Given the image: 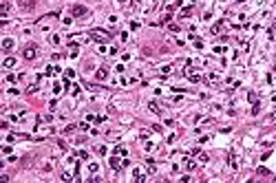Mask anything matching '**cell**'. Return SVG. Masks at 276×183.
<instances>
[{
  "label": "cell",
  "mask_w": 276,
  "mask_h": 183,
  "mask_svg": "<svg viewBox=\"0 0 276 183\" xmlns=\"http://www.w3.org/2000/svg\"><path fill=\"white\" fill-rule=\"evenodd\" d=\"M91 35H93V40H97V42H108L110 38H113V35H110L108 31H104V29H93Z\"/></svg>",
  "instance_id": "obj_1"
},
{
  "label": "cell",
  "mask_w": 276,
  "mask_h": 183,
  "mask_svg": "<svg viewBox=\"0 0 276 183\" xmlns=\"http://www.w3.org/2000/svg\"><path fill=\"white\" fill-rule=\"evenodd\" d=\"M22 58L24 60H35V58H38V47H35V44H29V47H27L24 51H22Z\"/></svg>",
  "instance_id": "obj_2"
},
{
  "label": "cell",
  "mask_w": 276,
  "mask_h": 183,
  "mask_svg": "<svg viewBox=\"0 0 276 183\" xmlns=\"http://www.w3.org/2000/svg\"><path fill=\"white\" fill-rule=\"evenodd\" d=\"M71 16L73 18H84V16H88V9L82 7V5H73L71 7Z\"/></svg>",
  "instance_id": "obj_3"
},
{
  "label": "cell",
  "mask_w": 276,
  "mask_h": 183,
  "mask_svg": "<svg viewBox=\"0 0 276 183\" xmlns=\"http://www.w3.org/2000/svg\"><path fill=\"white\" fill-rule=\"evenodd\" d=\"M108 163H110V168H113V170H122V166H128V159L119 161V154H115V157L108 159Z\"/></svg>",
  "instance_id": "obj_4"
},
{
  "label": "cell",
  "mask_w": 276,
  "mask_h": 183,
  "mask_svg": "<svg viewBox=\"0 0 276 183\" xmlns=\"http://www.w3.org/2000/svg\"><path fill=\"white\" fill-rule=\"evenodd\" d=\"M95 77H97L99 82H104V79L108 77V69H104V66H102V69H97V71H95Z\"/></svg>",
  "instance_id": "obj_5"
},
{
  "label": "cell",
  "mask_w": 276,
  "mask_h": 183,
  "mask_svg": "<svg viewBox=\"0 0 276 183\" xmlns=\"http://www.w3.org/2000/svg\"><path fill=\"white\" fill-rule=\"evenodd\" d=\"M13 49V40L11 38H5L2 40V51H11Z\"/></svg>",
  "instance_id": "obj_6"
},
{
  "label": "cell",
  "mask_w": 276,
  "mask_h": 183,
  "mask_svg": "<svg viewBox=\"0 0 276 183\" xmlns=\"http://www.w3.org/2000/svg\"><path fill=\"white\" fill-rule=\"evenodd\" d=\"M186 75H188V79H190V82H195V84H197V82H201V75H199V73H195V71L186 73Z\"/></svg>",
  "instance_id": "obj_7"
},
{
  "label": "cell",
  "mask_w": 276,
  "mask_h": 183,
  "mask_svg": "<svg viewBox=\"0 0 276 183\" xmlns=\"http://www.w3.org/2000/svg\"><path fill=\"white\" fill-rule=\"evenodd\" d=\"M9 9H11V5H9V2H2V7H0V18H7Z\"/></svg>",
  "instance_id": "obj_8"
},
{
  "label": "cell",
  "mask_w": 276,
  "mask_h": 183,
  "mask_svg": "<svg viewBox=\"0 0 276 183\" xmlns=\"http://www.w3.org/2000/svg\"><path fill=\"white\" fill-rule=\"evenodd\" d=\"M2 66H5V69H13V66H16V58H5Z\"/></svg>",
  "instance_id": "obj_9"
},
{
  "label": "cell",
  "mask_w": 276,
  "mask_h": 183,
  "mask_svg": "<svg viewBox=\"0 0 276 183\" xmlns=\"http://www.w3.org/2000/svg\"><path fill=\"white\" fill-rule=\"evenodd\" d=\"M148 108H150V113L161 115V108H159V104H157V102H150V104H148Z\"/></svg>",
  "instance_id": "obj_10"
},
{
  "label": "cell",
  "mask_w": 276,
  "mask_h": 183,
  "mask_svg": "<svg viewBox=\"0 0 276 183\" xmlns=\"http://www.w3.org/2000/svg\"><path fill=\"white\" fill-rule=\"evenodd\" d=\"M115 154H119V157H122V154H124V157H126V154H128V150L124 148L122 143H117V146H115Z\"/></svg>",
  "instance_id": "obj_11"
},
{
  "label": "cell",
  "mask_w": 276,
  "mask_h": 183,
  "mask_svg": "<svg viewBox=\"0 0 276 183\" xmlns=\"http://www.w3.org/2000/svg\"><path fill=\"white\" fill-rule=\"evenodd\" d=\"M33 7H35V2H33V0H24V2H22V9H27V11H31Z\"/></svg>",
  "instance_id": "obj_12"
},
{
  "label": "cell",
  "mask_w": 276,
  "mask_h": 183,
  "mask_svg": "<svg viewBox=\"0 0 276 183\" xmlns=\"http://www.w3.org/2000/svg\"><path fill=\"white\" fill-rule=\"evenodd\" d=\"M183 163H186V168H188V170H195V168H197V163L192 161V159H186Z\"/></svg>",
  "instance_id": "obj_13"
},
{
  "label": "cell",
  "mask_w": 276,
  "mask_h": 183,
  "mask_svg": "<svg viewBox=\"0 0 276 183\" xmlns=\"http://www.w3.org/2000/svg\"><path fill=\"white\" fill-rule=\"evenodd\" d=\"M159 71H161V75H170V73H172V66L168 64V66H161Z\"/></svg>",
  "instance_id": "obj_14"
},
{
  "label": "cell",
  "mask_w": 276,
  "mask_h": 183,
  "mask_svg": "<svg viewBox=\"0 0 276 183\" xmlns=\"http://www.w3.org/2000/svg\"><path fill=\"white\" fill-rule=\"evenodd\" d=\"M259 113H261V104H259V102H256V104L252 106V115H259Z\"/></svg>",
  "instance_id": "obj_15"
},
{
  "label": "cell",
  "mask_w": 276,
  "mask_h": 183,
  "mask_svg": "<svg viewBox=\"0 0 276 183\" xmlns=\"http://www.w3.org/2000/svg\"><path fill=\"white\" fill-rule=\"evenodd\" d=\"M197 157H199V161H201V163H208V161H210V159H208V154H203V152H199Z\"/></svg>",
  "instance_id": "obj_16"
},
{
  "label": "cell",
  "mask_w": 276,
  "mask_h": 183,
  "mask_svg": "<svg viewBox=\"0 0 276 183\" xmlns=\"http://www.w3.org/2000/svg\"><path fill=\"white\" fill-rule=\"evenodd\" d=\"M71 88H73V90H71V93H73V97H77V95H80V86H77V84H73Z\"/></svg>",
  "instance_id": "obj_17"
},
{
  "label": "cell",
  "mask_w": 276,
  "mask_h": 183,
  "mask_svg": "<svg viewBox=\"0 0 276 183\" xmlns=\"http://www.w3.org/2000/svg\"><path fill=\"white\" fill-rule=\"evenodd\" d=\"M259 174L261 177H270V170L267 168H259Z\"/></svg>",
  "instance_id": "obj_18"
},
{
  "label": "cell",
  "mask_w": 276,
  "mask_h": 183,
  "mask_svg": "<svg viewBox=\"0 0 276 183\" xmlns=\"http://www.w3.org/2000/svg\"><path fill=\"white\" fill-rule=\"evenodd\" d=\"M38 90V84H31V86H27V93H35Z\"/></svg>",
  "instance_id": "obj_19"
},
{
  "label": "cell",
  "mask_w": 276,
  "mask_h": 183,
  "mask_svg": "<svg viewBox=\"0 0 276 183\" xmlns=\"http://www.w3.org/2000/svg\"><path fill=\"white\" fill-rule=\"evenodd\" d=\"M168 29H170V31H179V24H174V22H168Z\"/></svg>",
  "instance_id": "obj_20"
},
{
  "label": "cell",
  "mask_w": 276,
  "mask_h": 183,
  "mask_svg": "<svg viewBox=\"0 0 276 183\" xmlns=\"http://www.w3.org/2000/svg\"><path fill=\"white\" fill-rule=\"evenodd\" d=\"M247 99H250L252 104H256V102H259V99H256V95H254V93H247Z\"/></svg>",
  "instance_id": "obj_21"
},
{
  "label": "cell",
  "mask_w": 276,
  "mask_h": 183,
  "mask_svg": "<svg viewBox=\"0 0 276 183\" xmlns=\"http://www.w3.org/2000/svg\"><path fill=\"white\" fill-rule=\"evenodd\" d=\"M88 170H91V172H97L99 166H97V163H88Z\"/></svg>",
  "instance_id": "obj_22"
},
{
  "label": "cell",
  "mask_w": 276,
  "mask_h": 183,
  "mask_svg": "<svg viewBox=\"0 0 276 183\" xmlns=\"http://www.w3.org/2000/svg\"><path fill=\"white\" fill-rule=\"evenodd\" d=\"M18 77H20V75H13V73H9V75H7V82H16Z\"/></svg>",
  "instance_id": "obj_23"
},
{
  "label": "cell",
  "mask_w": 276,
  "mask_h": 183,
  "mask_svg": "<svg viewBox=\"0 0 276 183\" xmlns=\"http://www.w3.org/2000/svg\"><path fill=\"white\" fill-rule=\"evenodd\" d=\"M73 130H75V126H73V124H69L66 128H64V132H73Z\"/></svg>",
  "instance_id": "obj_24"
},
{
  "label": "cell",
  "mask_w": 276,
  "mask_h": 183,
  "mask_svg": "<svg viewBox=\"0 0 276 183\" xmlns=\"http://www.w3.org/2000/svg\"><path fill=\"white\" fill-rule=\"evenodd\" d=\"M163 22H172V13H166L163 16Z\"/></svg>",
  "instance_id": "obj_25"
},
{
  "label": "cell",
  "mask_w": 276,
  "mask_h": 183,
  "mask_svg": "<svg viewBox=\"0 0 276 183\" xmlns=\"http://www.w3.org/2000/svg\"><path fill=\"white\" fill-rule=\"evenodd\" d=\"M51 44H60V38H58V35H51Z\"/></svg>",
  "instance_id": "obj_26"
},
{
  "label": "cell",
  "mask_w": 276,
  "mask_h": 183,
  "mask_svg": "<svg viewBox=\"0 0 276 183\" xmlns=\"http://www.w3.org/2000/svg\"><path fill=\"white\" fill-rule=\"evenodd\" d=\"M117 2H122V5H124V2H126V0H117Z\"/></svg>",
  "instance_id": "obj_27"
}]
</instances>
